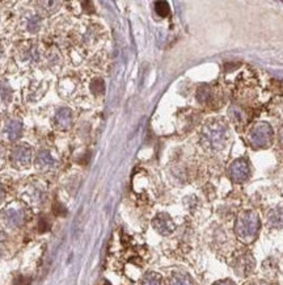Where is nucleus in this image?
Masks as SVG:
<instances>
[{
  "instance_id": "obj_12",
  "label": "nucleus",
  "mask_w": 283,
  "mask_h": 285,
  "mask_svg": "<svg viewBox=\"0 0 283 285\" xmlns=\"http://www.w3.org/2000/svg\"><path fill=\"white\" fill-rule=\"evenodd\" d=\"M267 224L273 229H282L283 228V210L282 209H273L267 214Z\"/></svg>"
},
{
  "instance_id": "obj_23",
  "label": "nucleus",
  "mask_w": 283,
  "mask_h": 285,
  "mask_svg": "<svg viewBox=\"0 0 283 285\" xmlns=\"http://www.w3.org/2000/svg\"><path fill=\"white\" fill-rule=\"evenodd\" d=\"M279 143H281V146L283 147V126L282 129L279 130Z\"/></svg>"
},
{
  "instance_id": "obj_21",
  "label": "nucleus",
  "mask_w": 283,
  "mask_h": 285,
  "mask_svg": "<svg viewBox=\"0 0 283 285\" xmlns=\"http://www.w3.org/2000/svg\"><path fill=\"white\" fill-rule=\"evenodd\" d=\"M4 162H5V153L4 150L0 147V169L4 166Z\"/></svg>"
},
{
  "instance_id": "obj_19",
  "label": "nucleus",
  "mask_w": 283,
  "mask_h": 285,
  "mask_svg": "<svg viewBox=\"0 0 283 285\" xmlns=\"http://www.w3.org/2000/svg\"><path fill=\"white\" fill-rule=\"evenodd\" d=\"M40 27V20H38V17L37 16H33L30 20H29V24H28V29L30 30V32H36L37 28Z\"/></svg>"
},
{
  "instance_id": "obj_16",
  "label": "nucleus",
  "mask_w": 283,
  "mask_h": 285,
  "mask_svg": "<svg viewBox=\"0 0 283 285\" xmlns=\"http://www.w3.org/2000/svg\"><path fill=\"white\" fill-rule=\"evenodd\" d=\"M230 117H231V120L233 121L236 125L244 124V122H245L244 112L239 108V107H231V108H230Z\"/></svg>"
},
{
  "instance_id": "obj_10",
  "label": "nucleus",
  "mask_w": 283,
  "mask_h": 285,
  "mask_svg": "<svg viewBox=\"0 0 283 285\" xmlns=\"http://www.w3.org/2000/svg\"><path fill=\"white\" fill-rule=\"evenodd\" d=\"M56 166L55 159L51 157L49 151H41L37 155V169L41 171H49L52 170Z\"/></svg>"
},
{
  "instance_id": "obj_24",
  "label": "nucleus",
  "mask_w": 283,
  "mask_h": 285,
  "mask_svg": "<svg viewBox=\"0 0 283 285\" xmlns=\"http://www.w3.org/2000/svg\"><path fill=\"white\" fill-rule=\"evenodd\" d=\"M4 197H5V193H4V191H3V188L0 187V204L4 201Z\"/></svg>"
},
{
  "instance_id": "obj_4",
  "label": "nucleus",
  "mask_w": 283,
  "mask_h": 285,
  "mask_svg": "<svg viewBox=\"0 0 283 285\" xmlns=\"http://www.w3.org/2000/svg\"><path fill=\"white\" fill-rule=\"evenodd\" d=\"M0 222L4 228H8V229L20 228L25 222L24 209L15 206V205L7 206L0 212Z\"/></svg>"
},
{
  "instance_id": "obj_22",
  "label": "nucleus",
  "mask_w": 283,
  "mask_h": 285,
  "mask_svg": "<svg viewBox=\"0 0 283 285\" xmlns=\"http://www.w3.org/2000/svg\"><path fill=\"white\" fill-rule=\"evenodd\" d=\"M214 285H236L233 281H231V280H220V281H216L215 284Z\"/></svg>"
},
{
  "instance_id": "obj_13",
  "label": "nucleus",
  "mask_w": 283,
  "mask_h": 285,
  "mask_svg": "<svg viewBox=\"0 0 283 285\" xmlns=\"http://www.w3.org/2000/svg\"><path fill=\"white\" fill-rule=\"evenodd\" d=\"M169 285H193V280L186 272H175L169 279Z\"/></svg>"
},
{
  "instance_id": "obj_2",
  "label": "nucleus",
  "mask_w": 283,
  "mask_h": 285,
  "mask_svg": "<svg viewBox=\"0 0 283 285\" xmlns=\"http://www.w3.org/2000/svg\"><path fill=\"white\" fill-rule=\"evenodd\" d=\"M227 124L223 120L208 121L202 128V138L212 149H223L227 140Z\"/></svg>"
},
{
  "instance_id": "obj_18",
  "label": "nucleus",
  "mask_w": 283,
  "mask_h": 285,
  "mask_svg": "<svg viewBox=\"0 0 283 285\" xmlns=\"http://www.w3.org/2000/svg\"><path fill=\"white\" fill-rule=\"evenodd\" d=\"M91 88L95 93H103L104 92V88H105L104 82L101 81V79H96V81H93V83H92V86H91Z\"/></svg>"
},
{
  "instance_id": "obj_8",
  "label": "nucleus",
  "mask_w": 283,
  "mask_h": 285,
  "mask_svg": "<svg viewBox=\"0 0 283 285\" xmlns=\"http://www.w3.org/2000/svg\"><path fill=\"white\" fill-rule=\"evenodd\" d=\"M54 122H55L56 128L62 129V130H66L72 125V112L71 109L68 108H60L55 114V118H54Z\"/></svg>"
},
{
  "instance_id": "obj_25",
  "label": "nucleus",
  "mask_w": 283,
  "mask_h": 285,
  "mask_svg": "<svg viewBox=\"0 0 283 285\" xmlns=\"http://www.w3.org/2000/svg\"><path fill=\"white\" fill-rule=\"evenodd\" d=\"M252 285H267V284H265V283H255V284Z\"/></svg>"
},
{
  "instance_id": "obj_1",
  "label": "nucleus",
  "mask_w": 283,
  "mask_h": 285,
  "mask_svg": "<svg viewBox=\"0 0 283 285\" xmlns=\"http://www.w3.org/2000/svg\"><path fill=\"white\" fill-rule=\"evenodd\" d=\"M259 226H261V222H259V217L257 213L253 212V210L241 212L237 220H236V235L243 243L249 245L258 235Z\"/></svg>"
},
{
  "instance_id": "obj_14",
  "label": "nucleus",
  "mask_w": 283,
  "mask_h": 285,
  "mask_svg": "<svg viewBox=\"0 0 283 285\" xmlns=\"http://www.w3.org/2000/svg\"><path fill=\"white\" fill-rule=\"evenodd\" d=\"M140 285H163V277L157 272H148L143 276Z\"/></svg>"
},
{
  "instance_id": "obj_11",
  "label": "nucleus",
  "mask_w": 283,
  "mask_h": 285,
  "mask_svg": "<svg viewBox=\"0 0 283 285\" xmlns=\"http://www.w3.org/2000/svg\"><path fill=\"white\" fill-rule=\"evenodd\" d=\"M255 268V260L251 255H245V256L240 257L236 265V272L239 273L240 276H247L252 272V269Z\"/></svg>"
},
{
  "instance_id": "obj_6",
  "label": "nucleus",
  "mask_w": 283,
  "mask_h": 285,
  "mask_svg": "<svg viewBox=\"0 0 283 285\" xmlns=\"http://www.w3.org/2000/svg\"><path fill=\"white\" fill-rule=\"evenodd\" d=\"M228 175L232 181L243 183L249 177V166L245 159H236L231 163L228 169Z\"/></svg>"
},
{
  "instance_id": "obj_17",
  "label": "nucleus",
  "mask_w": 283,
  "mask_h": 285,
  "mask_svg": "<svg viewBox=\"0 0 283 285\" xmlns=\"http://www.w3.org/2000/svg\"><path fill=\"white\" fill-rule=\"evenodd\" d=\"M155 11L160 17H167L169 15V4L167 1H156Z\"/></svg>"
},
{
  "instance_id": "obj_5",
  "label": "nucleus",
  "mask_w": 283,
  "mask_h": 285,
  "mask_svg": "<svg viewBox=\"0 0 283 285\" xmlns=\"http://www.w3.org/2000/svg\"><path fill=\"white\" fill-rule=\"evenodd\" d=\"M11 161L16 169H25L32 162V149L28 145H17L11 153Z\"/></svg>"
},
{
  "instance_id": "obj_27",
  "label": "nucleus",
  "mask_w": 283,
  "mask_h": 285,
  "mask_svg": "<svg viewBox=\"0 0 283 285\" xmlns=\"http://www.w3.org/2000/svg\"><path fill=\"white\" fill-rule=\"evenodd\" d=\"M0 54H1V50H0Z\"/></svg>"
},
{
  "instance_id": "obj_9",
  "label": "nucleus",
  "mask_w": 283,
  "mask_h": 285,
  "mask_svg": "<svg viewBox=\"0 0 283 285\" xmlns=\"http://www.w3.org/2000/svg\"><path fill=\"white\" fill-rule=\"evenodd\" d=\"M21 132H23V122L20 120H11L5 125V136H7V138L9 141H12V142H15V141L20 138Z\"/></svg>"
},
{
  "instance_id": "obj_26",
  "label": "nucleus",
  "mask_w": 283,
  "mask_h": 285,
  "mask_svg": "<svg viewBox=\"0 0 283 285\" xmlns=\"http://www.w3.org/2000/svg\"><path fill=\"white\" fill-rule=\"evenodd\" d=\"M104 285H112L110 284V283H109V281H105V284Z\"/></svg>"
},
{
  "instance_id": "obj_7",
  "label": "nucleus",
  "mask_w": 283,
  "mask_h": 285,
  "mask_svg": "<svg viewBox=\"0 0 283 285\" xmlns=\"http://www.w3.org/2000/svg\"><path fill=\"white\" fill-rule=\"evenodd\" d=\"M152 226H154V229H155L159 234H161V235H169V234L173 233L176 229L175 222H173L171 216L167 214V213H159V214L154 218Z\"/></svg>"
},
{
  "instance_id": "obj_20",
  "label": "nucleus",
  "mask_w": 283,
  "mask_h": 285,
  "mask_svg": "<svg viewBox=\"0 0 283 285\" xmlns=\"http://www.w3.org/2000/svg\"><path fill=\"white\" fill-rule=\"evenodd\" d=\"M5 241H7V234L3 233V231H0V250L3 249Z\"/></svg>"
},
{
  "instance_id": "obj_15",
  "label": "nucleus",
  "mask_w": 283,
  "mask_h": 285,
  "mask_svg": "<svg viewBox=\"0 0 283 285\" xmlns=\"http://www.w3.org/2000/svg\"><path fill=\"white\" fill-rule=\"evenodd\" d=\"M211 88L208 87L207 85H204L198 87V91H197V99L200 103H206L211 99Z\"/></svg>"
},
{
  "instance_id": "obj_3",
  "label": "nucleus",
  "mask_w": 283,
  "mask_h": 285,
  "mask_svg": "<svg viewBox=\"0 0 283 285\" xmlns=\"http://www.w3.org/2000/svg\"><path fill=\"white\" fill-rule=\"evenodd\" d=\"M273 129L267 122L256 124L249 132L248 140L253 149H267L273 143Z\"/></svg>"
}]
</instances>
